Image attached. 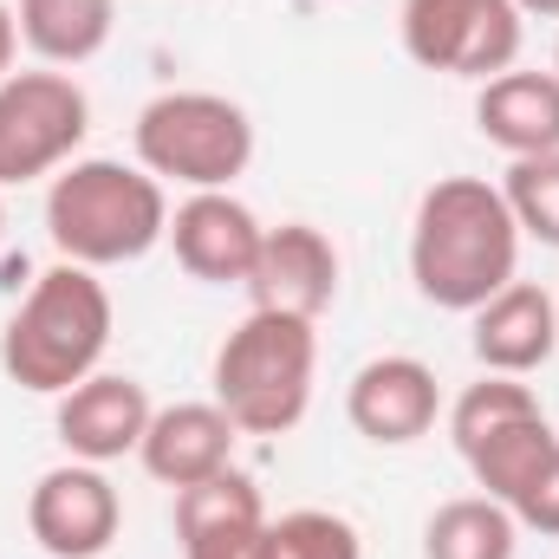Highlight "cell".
<instances>
[{
	"instance_id": "6da1fadb",
	"label": "cell",
	"mask_w": 559,
	"mask_h": 559,
	"mask_svg": "<svg viewBox=\"0 0 559 559\" xmlns=\"http://www.w3.org/2000/svg\"><path fill=\"white\" fill-rule=\"evenodd\" d=\"M411 280L436 312H475L521 280V222L488 176H436L411 222Z\"/></svg>"
},
{
	"instance_id": "7a4b0ae2",
	"label": "cell",
	"mask_w": 559,
	"mask_h": 559,
	"mask_svg": "<svg viewBox=\"0 0 559 559\" xmlns=\"http://www.w3.org/2000/svg\"><path fill=\"white\" fill-rule=\"evenodd\" d=\"M111 325H118V306L105 280L79 261H52L46 274H33L26 299L0 325V371L33 397H66L72 384L105 371Z\"/></svg>"
},
{
	"instance_id": "3957f363",
	"label": "cell",
	"mask_w": 559,
	"mask_h": 559,
	"mask_svg": "<svg viewBox=\"0 0 559 559\" xmlns=\"http://www.w3.org/2000/svg\"><path fill=\"white\" fill-rule=\"evenodd\" d=\"M46 235L59 261L92 274L131 267L169 235V189L124 156H79L46 189Z\"/></svg>"
},
{
	"instance_id": "277c9868",
	"label": "cell",
	"mask_w": 559,
	"mask_h": 559,
	"mask_svg": "<svg viewBox=\"0 0 559 559\" xmlns=\"http://www.w3.org/2000/svg\"><path fill=\"white\" fill-rule=\"evenodd\" d=\"M312 378H319V332L312 319H286V312H254L215 345L209 384L215 404L241 436H286L312 411Z\"/></svg>"
},
{
	"instance_id": "5b68a950",
	"label": "cell",
	"mask_w": 559,
	"mask_h": 559,
	"mask_svg": "<svg viewBox=\"0 0 559 559\" xmlns=\"http://www.w3.org/2000/svg\"><path fill=\"white\" fill-rule=\"evenodd\" d=\"M131 143L163 189H235L254 163V118L222 92H156L131 124Z\"/></svg>"
},
{
	"instance_id": "8992f818",
	"label": "cell",
	"mask_w": 559,
	"mask_h": 559,
	"mask_svg": "<svg viewBox=\"0 0 559 559\" xmlns=\"http://www.w3.org/2000/svg\"><path fill=\"white\" fill-rule=\"evenodd\" d=\"M92 138V98L72 72L33 66L0 79V189L59 176Z\"/></svg>"
},
{
	"instance_id": "52a82bcc",
	"label": "cell",
	"mask_w": 559,
	"mask_h": 559,
	"mask_svg": "<svg viewBox=\"0 0 559 559\" xmlns=\"http://www.w3.org/2000/svg\"><path fill=\"white\" fill-rule=\"evenodd\" d=\"M521 7L514 0H404L397 7V39L411 66L442 79H501L521 66Z\"/></svg>"
},
{
	"instance_id": "ba28073f",
	"label": "cell",
	"mask_w": 559,
	"mask_h": 559,
	"mask_svg": "<svg viewBox=\"0 0 559 559\" xmlns=\"http://www.w3.org/2000/svg\"><path fill=\"white\" fill-rule=\"evenodd\" d=\"M26 534L46 559H105L124 534V501L98 462H59L26 495Z\"/></svg>"
},
{
	"instance_id": "9c48e42d",
	"label": "cell",
	"mask_w": 559,
	"mask_h": 559,
	"mask_svg": "<svg viewBox=\"0 0 559 559\" xmlns=\"http://www.w3.org/2000/svg\"><path fill=\"white\" fill-rule=\"evenodd\" d=\"M176 248V267L202 286H248L254 261H261V241H267V222L235 195V189H195L169 209V235Z\"/></svg>"
},
{
	"instance_id": "30bf717a",
	"label": "cell",
	"mask_w": 559,
	"mask_h": 559,
	"mask_svg": "<svg viewBox=\"0 0 559 559\" xmlns=\"http://www.w3.org/2000/svg\"><path fill=\"white\" fill-rule=\"evenodd\" d=\"M436 417H442V384L411 352H384V358L358 365L352 384H345V423L378 449L423 442L436 429Z\"/></svg>"
},
{
	"instance_id": "8fae6325",
	"label": "cell",
	"mask_w": 559,
	"mask_h": 559,
	"mask_svg": "<svg viewBox=\"0 0 559 559\" xmlns=\"http://www.w3.org/2000/svg\"><path fill=\"white\" fill-rule=\"evenodd\" d=\"M150 417H156V404H150V391L131 371H92L85 384L52 397V429H59L66 455L72 462H98V468L138 455Z\"/></svg>"
},
{
	"instance_id": "7c38bea8",
	"label": "cell",
	"mask_w": 559,
	"mask_h": 559,
	"mask_svg": "<svg viewBox=\"0 0 559 559\" xmlns=\"http://www.w3.org/2000/svg\"><path fill=\"white\" fill-rule=\"evenodd\" d=\"M248 299H254V312H286V319L319 325V312H332V299H338V248H332V235L312 228V222L267 228L261 261L248 274Z\"/></svg>"
},
{
	"instance_id": "4fadbf2b",
	"label": "cell",
	"mask_w": 559,
	"mask_h": 559,
	"mask_svg": "<svg viewBox=\"0 0 559 559\" xmlns=\"http://www.w3.org/2000/svg\"><path fill=\"white\" fill-rule=\"evenodd\" d=\"M267 521L274 514H267L254 475H241V468H222V475L176 495V547H182V559H261Z\"/></svg>"
},
{
	"instance_id": "5bb4252c",
	"label": "cell",
	"mask_w": 559,
	"mask_h": 559,
	"mask_svg": "<svg viewBox=\"0 0 559 559\" xmlns=\"http://www.w3.org/2000/svg\"><path fill=\"white\" fill-rule=\"evenodd\" d=\"M468 345L481 358V371L501 378H534L547 358L559 352V299L534 280H508L488 306L468 312Z\"/></svg>"
},
{
	"instance_id": "9a60e30c",
	"label": "cell",
	"mask_w": 559,
	"mask_h": 559,
	"mask_svg": "<svg viewBox=\"0 0 559 559\" xmlns=\"http://www.w3.org/2000/svg\"><path fill=\"white\" fill-rule=\"evenodd\" d=\"M235 442H241V429L228 423V411L215 397L209 404H163L150 417V429H143L138 462L150 481H163V488L182 495V488L235 468Z\"/></svg>"
},
{
	"instance_id": "2e32d148",
	"label": "cell",
	"mask_w": 559,
	"mask_h": 559,
	"mask_svg": "<svg viewBox=\"0 0 559 559\" xmlns=\"http://www.w3.org/2000/svg\"><path fill=\"white\" fill-rule=\"evenodd\" d=\"M475 131L508 163L559 150V72H521L514 66V72L488 79L475 92Z\"/></svg>"
},
{
	"instance_id": "e0dca14e",
	"label": "cell",
	"mask_w": 559,
	"mask_h": 559,
	"mask_svg": "<svg viewBox=\"0 0 559 559\" xmlns=\"http://www.w3.org/2000/svg\"><path fill=\"white\" fill-rule=\"evenodd\" d=\"M20 46L52 66V72H72V66H92L111 33H118V0H20Z\"/></svg>"
},
{
	"instance_id": "ac0fdd59",
	"label": "cell",
	"mask_w": 559,
	"mask_h": 559,
	"mask_svg": "<svg viewBox=\"0 0 559 559\" xmlns=\"http://www.w3.org/2000/svg\"><path fill=\"white\" fill-rule=\"evenodd\" d=\"M521 521L495 495H455L423 521V559H514Z\"/></svg>"
},
{
	"instance_id": "d6986e66",
	"label": "cell",
	"mask_w": 559,
	"mask_h": 559,
	"mask_svg": "<svg viewBox=\"0 0 559 559\" xmlns=\"http://www.w3.org/2000/svg\"><path fill=\"white\" fill-rule=\"evenodd\" d=\"M554 455H559V429L547 417H527V423H508V429L488 436V442H475L462 462H468V475H475V495H495V501L508 508Z\"/></svg>"
},
{
	"instance_id": "ffe728a7",
	"label": "cell",
	"mask_w": 559,
	"mask_h": 559,
	"mask_svg": "<svg viewBox=\"0 0 559 559\" xmlns=\"http://www.w3.org/2000/svg\"><path fill=\"white\" fill-rule=\"evenodd\" d=\"M527 417H540V397H534L521 378L481 371V378L449 404V442H455V455H468L475 442H488V436H501L508 423H527Z\"/></svg>"
},
{
	"instance_id": "44dd1931",
	"label": "cell",
	"mask_w": 559,
	"mask_h": 559,
	"mask_svg": "<svg viewBox=\"0 0 559 559\" xmlns=\"http://www.w3.org/2000/svg\"><path fill=\"white\" fill-rule=\"evenodd\" d=\"M261 559H365V534L332 508H293L267 521Z\"/></svg>"
},
{
	"instance_id": "7402d4cb",
	"label": "cell",
	"mask_w": 559,
	"mask_h": 559,
	"mask_svg": "<svg viewBox=\"0 0 559 559\" xmlns=\"http://www.w3.org/2000/svg\"><path fill=\"white\" fill-rule=\"evenodd\" d=\"M501 195L521 222V241H540L559 248V150L547 156H514L508 176H501Z\"/></svg>"
},
{
	"instance_id": "603a6c76",
	"label": "cell",
	"mask_w": 559,
	"mask_h": 559,
	"mask_svg": "<svg viewBox=\"0 0 559 559\" xmlns=\"http://www.w3.org/2000/svg\"><path fill=\"white\" fill-rule=\"evenodd\" d=\"M508 514L521 521V534H547V540H559V455L508 501Z\"/></svg>"
},
{
	"instance_id": "cb8c5ba5",
	"label": "cell",
	"mask_w": 559,
	"mask_h": 559,
	"mask_svg": "<svg viewBox=\"0 0 559 559\" xmlns=\"http://www.w3.org/2000/svg\"><path fill=\"white\" fill-rule=\"evenodd\" d=\"M13 52H20V20H13V7L0 0V79H13Z\"/></svg>"
},
{
	"instance_id": "d4e9b609",
	"label": "cell",
	"mask_w": 559,
	"mask_h": 559,
	"mask_svg": "<svg viewBox=\"0 0 559 559\" xmlns=\"http://www.w3.org/2000/svg\"><path fill=\"white\" fill-rule=\"evenodd\" d=\"M521 20H559V0H514Z\"/></svg>"
},
{
	"instance_id": "484cf974",
	"label": "cell",
	"mask_w": 559,
	"mask_h": 559,
	"mask_svg": "<svg viewBox=\"0 0 559 559\" xmlns=\"http://www.w3.org/2000/svg\"><path fill=\"white\" fill-rule=\"evenodd\" d=\"M0 235H7V202H0Z\"/></svg>"
},
{
	"instance_id": "4316f807",
	"label": "cell",
	"mask_w": 559,
	"mask_h": 559,
	"mask_svg": "<svg viewBox=\"0 0 559 559\" xmlns=\"http://www.w3.org/2000/svg\"><path fill=\"white\" fill-rule=\"evenodd\" d=\"M554 72H559V46H554Z\"/></svg>"
},
{
	"instance_id": "83f0119b",
	"label": "cell",
	"mask_w": 559,
	"mask_h": 559,
	"mask_svg": "<svg viewBox=\"0 0 559 559\" xmlns=\"http://www.w3.org/2000/svg\"><path fill=\"white\" fill-rule=\"evenodd\" d=\"M554 299H559V293H554Z\"/></svg>"
}]
</instances>
